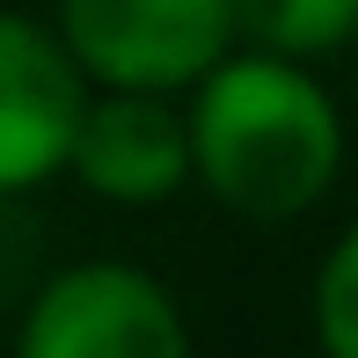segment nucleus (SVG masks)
Listing matches in <instances>:
<instances>
[{
    "mask_svg": "<svg viewBox=\"0 0 358 358\" xmlns=\"http://www.w3.org/2000/svg\"><path fill=\"white\" fill-rule=\"evenodd\" d=\"M241 29L271 52H329L358 29V0H234Z\"/></svg>",
    "mask_w": 358,
    "mask_h": 358,
    "instance_id": "obj_6",
    "label": "nucleus"
},
{
    "mask_svg": "<svg viewBox=\"0 0 358 358\" xmlns=\"http://www.w3.org/2000/svg\"><path fill=\"white\" fill-rule=\"evenodd\" d=\"M190 146L205 183L234 213L285 220L315 205L322 183L336 176V110L322 103L315 80H300L278 59H241L205 80Z\"/></svg>",
    "mask_w": 358,
    "mask_h": 358,
    "instance_id": "obj_1",
    "label": "nucleus"
},
{
    "mask_svg": "<svg viewBox=\"0 0 358 358\" xmlns=\"http://www.w3.org/2000/svg\"><path fill=\"white\" fill-rule=\"evenodd\" d=\"M29 358H176L183 351V322H176L169 292L139 271L95 264L66 271L22 322Z\"/></svg>",
    "mask_w": 358,
    "mask_h": 358,
    "instance_id": "obj_3",
    "label": "nucleus"
},
{
    "mask_svg": "<svg viewBox=\"0 0 358 358\" xmlns=\"http://www.w3.org/2000/svg\"><path fill=\"white\" fill-rule=\"evenodd\" d=\"M241 29L234 0H66V44L117 88H183Z\"/></svg>",
    "mask_w": 358,
    "mask_h": 358,
    "instance_id": "obj_2",
    "label": "nucleus"
},
{
    "mask_svg": "<svg viewBox=\"0 0 358 358\" xmlns=\"http://www.w3.org/2000/svg\"><path fill=\"white\" fill-rule=\"evenodd\" d=\"M322 344L336 358H358V227L336 241L329 271H322Z\"/></svg>",
    "mask_w": 358,
    "mask_h": 358,
    "instance_id": "obj_7",
    "label": "nucleus"
},
{
    "mask_svg": "<svg viewBox=\"0 0 358 358\" xmlns=\"http://www.w3.org/2000/svg\"><path fill=\"white\" fill-rule=\"evenodd\" d=\"M80 59H66L44 29L0 15V190L37 183L59 161H73L80 139Z\"/></svg>",
    "mask_w": 358,
    "mask_h": 358,
    "instance_id": "obj_4",
    "label": "nucleus"
},
{
    "mask_svg": "<svg viewBox=\"0 0 358 358\" xmlns=\"http://www.w3.org/2000/svg\"><path fill=\"white\" fill-rule=\"evenodd\" d=\"M190 161H198L190 132L161 103H146V95H117V103L88 110V117H80V139H73V169L88 176V190L124 198V205L169 198Z\"/></svg>",
    "mask_w": 358,
    "mask_h": 358,
    "instance_id": "obj_5",
    "label": "nucleus"
}]
</instances>
